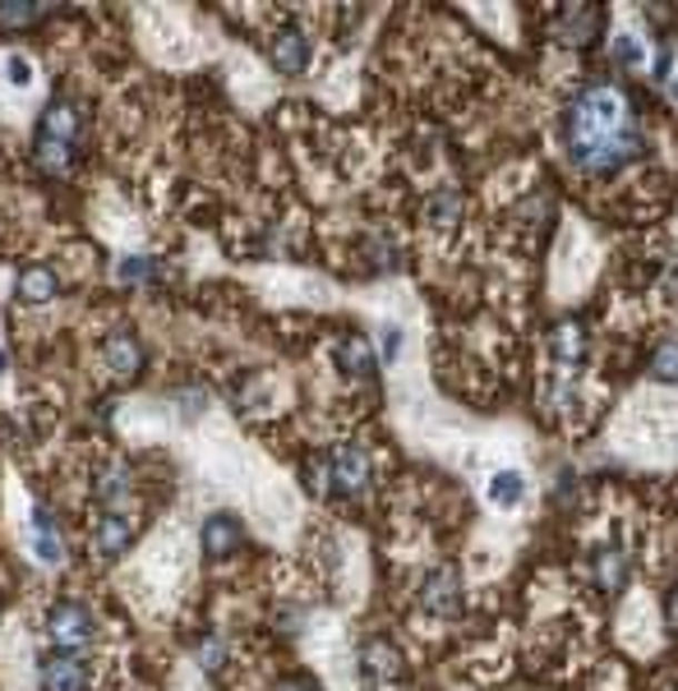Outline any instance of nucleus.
Returning a JSON list of instances; mask_svg holds the SVG:
<instances>
[{
	"mask_svg": "<svg viewBox=\"0 0 678 691\" xmlns=\"http://www.w3.org/2000/svg\"><path fill=\"white\" fill-rule=\"evenodd\" d=\"M605 33V10L600 6H564L554 14V42L572 51H591Z\"/></svg>",
	"mask_w": 678,
	"mask_h": 691,
	"instance_id": "obj_4",
	"label": "nucleus"
},
{
	"mask_svg": "<svg viewBox=\"0 0 678 691\" xmlns=\"http://www.w3.org/2000/svg\"><path fill=\"white\" fill-rule=\"evenodd\" d=\"M240 540H245V530H240V521H236V517H227V512H212V517L203 521V535H199L203 558H212V562L231 558V553L240 549Z\"/></svg>",
	"mask_w": 678,
	"mask_h": 691,
	"instance_id": "obj_11",
	"label": "nucleus"
},
{
	"mask_svg": "<svg viewBox=\"0 0 678 691\" xmlns=\"http://www.w3.org/2000/svg\"><path fill=\"white\" fill-rule=\"evenodd\" d=\"M674 691H678V687H674Z\"/></svg>",
	"mask_w": 678,
	"mask_h": 691,
	"instance_id": "obj_31",
	"label": "nucleus"
},
{
	"mask_svg": "<svg viewBox=\"0 0 678 691\" xmlns=\"http://www.w3.org/2000/svg\"><path fill=\"white\" fill-rule=\"evenodd\" d=\"M651 379L660 383H678V341H656V351H651Z\"/></svg>",
	"mask_w": 678,
	"mask_h": 691,
	"instance_id": "obj_24",
	"label": "nucleus"
},
{
	"mask_svg": "<svg viewBox=\"0 0 678 691\" xmlns=\"http://www.w3.org/2000/svg\"><path fill=\"white\" fill-rule=\"evenodd\" d=\"M272 691H323L315 678H305V673H296V678H282V682H277Z\"/></svg>",
	"mask_w": 678,
	"mask_h": 691,
	"instance_id": "obj_27",
	"label": "nucleus"
},
{
	"mask_svg": "<svg viewBox=\"0 0 678 691\" xmlns=\"http://www.w3.org/2000/svg\"><path fill=\"white\" fill-rule=\"evenodd\" d=\"M609 60L619 74H641L646 70V42L641 38H619L609 47Z\"/></svg>",
	"mask_w": 678,
	"mask_h": 691,
	"instance_id": "obj_22",
	"label": "nucleus"
},
{
	"mask_svg": "<svg viewBox=\"0 0 678 691\" xmlns=\"http://www.w3.org/2000/svg\"><path fill=\"white\" fill-rule=\"evenodd\" d=\"M195 659H199V669H203V673H222L231 654H227V641H222V637L203 632V637L195 641Z\"/></svg>",
	"mask_w": 678,
	"mask_h": 691,
	"instance_id": "obj_23",
	"label": "nucleus"
},
{
	"mask_svg": "<svg viewBox=\"0 0 678 691\" xmlns=\"http://www.w3.org/2000/svg\"><path fill=\"white\" fill-rule=\"evenodd\" d=\"M420 609L435 618H457L467 609V585H461V572L452 562H439V568L420 581Z\"/></svg>",
	"mask_w": 678,
	"mask_h": 691,
	"instance_id": "obj_3",
	"label": "nucleus"
},
{
	"mask_svg": "<svg viewBox=\"0 0 678 691\" xmlns=\"http://www.w3.org/2000/svg\"><path fill=\"white\" fill-rule=\"evenodd\" d=\"M397 678H402V654H397L388 641L369 637V641L360 645V682H365V691L388 687V682H397Z\"/></svg>",
	"mask_w": 678,
	"mask_h": 691,
	"instance_id": "obj_7",
	"label": "nucleus"
},
{
	"mask_svg": "<svg viewBox=\"0 0 678 691\" xmlns=\"http://www.w3.org/2000/svg\"><path fill=\"white\" fill-rule=\"evenodd\" d=\"M51 6L42 0H0V28H10V33H23V28H33L47 19Z\"/></svg>",
	"mask_w": 678,
	"mask_h": 691,
	"instance_id": "obj_20",
	"label": "nucleus"
},
{
	"mask_svg": "<svg viewBox=\"0 0 678 691\" xmlns=\"http://www.w3.org/2000/svg\"><path fill=\"white\" fill-rule=\"evenodd\" d=\"M47 641L60 650V654H79L88 650L92 641V613L83 600H60L51 613H47Z\"/></svg>",
	"mask_w": 678,
	"mask_h": 691,
	"instance_id": "obj_2",
	"label": "nucleus"
},
{
	"mask_svg": "<svg viewBox=\"0 0 678 691\" xmlns=\"http://www.w3.org/2000/svg\"><path fill=\"white\" fill-rule=\"evenodd\" d=\"M130 489H134V475H130V465L120 457H111V461H102L98 470H92V498H98L107 512H116L120 502L130 498Z\"/></svg>",
	"mask_w": 678,
	"mask_h": 691,
	"instance_id": "obj_10",
	"label": "nucleus"
},
{
	"mask_svg": "<svg viewBox=\"0 0 678 691\" xmlns=\"http://www.w3.org/2000/svg\"><path fill=\"white\" fill-rule=\"evenodd\" d=\"M554 355H559L564 364H581V355H587V332H581L577 319L554 328Z\"/></svg>",
	"mask_w": 678,
	"mask_h": 691,
	"instance_id": "obj_21",
	"label": "nucleus"
},
{
	"mask_svg": "<svg viewBox=\"0 0 678 691\" xmlns=\"http://www.w3.org/2000/svg\"><path fill=\"white\" fill-rule=\"evenodd\" d=\"M665 622H669V632H678V581L665 590Z\"/></svg>",
	"mask_w": 678,
	"mask_h": 691,
	"instance_id": "obj_28",
	"label": "nucleus"
},
{
	"mask_svg": "<svg viewBox=\"0 0 678 691\" xmlns=\"http://www.w3.org/2000/svg\"><path fill=\"white\" fill-rule=\"evenodd\" d=\"M107 364L120 373V379H134V373L143 369V345L134 332H116L107 337Z\"/></svg>",
	"mask_w": 678,
	"mask_h": 691,
	"instance_id": "obj_17",
	"label": "nucleus"
},
{
	"mask_svg": "<svg viewBox=\"0 0 678 691\" xmlns=\"http://www.w3.org/2000/svg\"><path fill=\"white\" fill-rule=\"evenodd\" d=\"M28 540H33V553H38V562H47V568H60V562H66V540H60L56 512L38 508V512H33V530H28Z\"/></svg>",
	"mask_w": 678,
	"mask_h": 691,
	"instance_id": "obj_15",
	"label": "nucleus"
},
{
	"mask_svg": "<svg viewBox=\"0 0 678 691\" xmlns=\"http://www.w3.org/2000/svg\"><path fill=\"white\" fill-rule=\"evenodd\" d=\"M328 480L347 498H360L369 489V480H375V461H369V452L360 443H342L328 452Z\"/></svg>",
	"mask_w": 678,
	"mask_h": 691,
	"instance_id": "obj_5",
	"label": "nucleus"
},
{
	"mask_svg": "<svg viewBox=\"0 0 678 691\" xmlns=\"http://www.w3.org/2000/svg\"><path fill=\"white\" fill-rule=\"evenodd\" d=\"M10 79H14L19 88H23L28 79H33V66H28V60H23V56H10Z\"/></svg>",
	"mask_w": 678,
	"mask_h": 691,
	"instance_id": "obj_29",
	"label": "nucleus"
},
{
	"mask_svg": "<svg viewBox=\"0 0 678 691\" xmlns=\"http://www.w3.org/2000/svg\"><path fill=\"white\" fill-rule=\"evenodd\" d=\"M88 687V664L79 654H47L42 659V691H83Z\"/></svg>",
	"mask_w": 678,
	"mask_h": 691,
	"instance_id": "obj_12",
	"label": "nucleus"
},
{
	"mask_svg": "<svg viewBox=\"0 0 678 691\" xmlns=\"http://www.w3.org/2000/svg\"><path fill=\"white\" fill-rule=\"evenodd\" d=\"M310 38L300 33V28H282L272 42H268V60H272V70L277 74H305L310 70Z\"/></svg>",
	"mask_w": 678,
	"mask_h": 691,
	"instance_id": "obj_9",
	"label": "nucleus"
},
{
	"mask_svg": "<svg viewBox=\"0 0 678 691\" xmlns=\"http://www.w3.org/2000/svg\"><path fill=\"white\" fill-rule=\"evenodd\" d=\"M152 277H158V263H152V259H126L116 268L120 287H143V281H152Z\"/></svg>",
	"mask_w": 678,
	"mask_h": 691,
	"instance_id": "obj_25",
	"label": "nucleus"
},
{
	"mask_svg": "<svg viewBox=\"0 0 678 691\" xmlns=\"http://www.w3.org/2000/svg\"><path fill=\"white\" fill-rule=\"evenodd\" d=\"M489 502L503 512L521 508V502H527V475H521V470H499V475H489Z\"/></svg>",
	"mask_w": 678,
	"mask_h": 691,
	"instance_id": "obj_19",
	"label": "nucleus"
},
{
	"mask_svg": "<svg viewBox=\"0 0 678 691\" xmlns=\"http://www.w3.org/2000/svg\"><path fill=\"white\" fill-rule=\"evenodd\" d=\"M337 369H342V379L369 383V379L379 373V355H375V345H369L365 337H347V341H337Z\"/></svg>",
	"mask_w": 678,
	"mask_h": 691,
	"instance_id": "obj_13",
	"label": "nucleus"
},
{
	"mask_svg": "<svg viewBox=\"0 0 678 691\" xmlns=\"http://www.w3.org/2000/svg\"><path fill=\"white\" fill-rule=\"evenodd\" d=\"M130 544H134V521L120 517V512H102L98 525H92V549L102 558H120Z\"/></svg>",
	"mask_w": 678,
	"mask_h": 691,
	"instance_id": "obj_14",
	"label": "nucleus"
},
{
	"mask_svg": "<svg viewBox=\"0 0 678 691\" xmlns=\"http://www.w3.org/2000/svg\"><path fill=\"white\" fill-rule=\"evenodd\" d=\"M0 369H6V355H0Z\"/></svg>",
	"mask_w": 678,
	"mask_h": 691,
	"instance_id": "obj_30",
	"label": "nucleus"
},
{
	"mask_svg": "<svg viewBox=\"0 0 678 691\" xmlns=\"http://www.w3.org/2000/svg\"><path fill=\"white\" fill-rule=\"evenodd\" d=\"M397 355H402V328H383V345H379V364H392Z\"/></svg>",
	"mask_w": 678,
	"mask_h": 691,
	"instance_id": "obj_26",
	"label": "nucleus"
},
{
	"mask_svg": "<svg viewBox=\"0 0 678 691\" xmlns=\"http://www.w3.org/2000/svg\"><path fill=\"white\" fill-rule=\"evenodd\" d=\"M425 222L435 227L439 236L457 231L461 227V194L448 190V184H443V190H435V194H429V203H425Z\"/></svg>",
	"mask_w": 678,
	"mask_h": 691,
	"instance_id": "obj_18",
	"label": "nucleus"
},
{
	"mask_svg": "<svg viewBox=\"0 0 678 691\" xmlns=\"http://www.w3.org/2000/svg\"><path fill=\"white\" fill-rule=\"evenodd\" d=\"M56 291H60V277H56L47 263L23 268V272H19V281H14V296H19V304H47V300H56Z\"/></svg>",
	"mask_w": 678,
	"mask_h": 691,
	"instance_id": "obj_16",
	"label": "nucleus"
},
{
	"mask_svg": "<svg viewBox=\"0 0 678 691\" xmlns=\"http://www.w3.org/2000/svg\"><path fill=\"white\" fill-rule=\"evenodd\" d=\"M641 143H646L641 120L628 102V92L609 79L581 83L559 116V148L581 176H596V180L619 176L628 162L641 157Z\"/></svg>",
	"mask_w": 678,
	"mask_h": 691,
	"instance_id": "obj_1",
	"label": "nucleus"
},
{
	"mask_svg": "<svg viewBox=\"0 0 678 691\" xmlns=\"http://www.w3.org/2000/svg\"><path fill=\"white\" fill-rule=\"evenodd\" d=\"M79 134H83V111H79V102H74V98H51L47 111H42V124H38V139L74 148Z\"/></svg>",
	"mask_w": 678,
	"mask_h": 691,
	"instance_id": "obj_6",
	"label": "nucleus"
},
{
	"mask_svg": "<svg viewBox=\"0 0 678 691\" xmlns=\"http://www.w3.org/2000/svg\"><path fill=\"white\" fill-rule=\"evenodd\" d=\"M591 581H596L600 594H624L628 581H632V562H628V553H624L619 544L596 549V553H591Z\"/></svg>",
	"mask_w": 678,
	"mask_h": 691,
	"instance_id": "obj_8",
	"label": "nucleus"
}]
</instances>
